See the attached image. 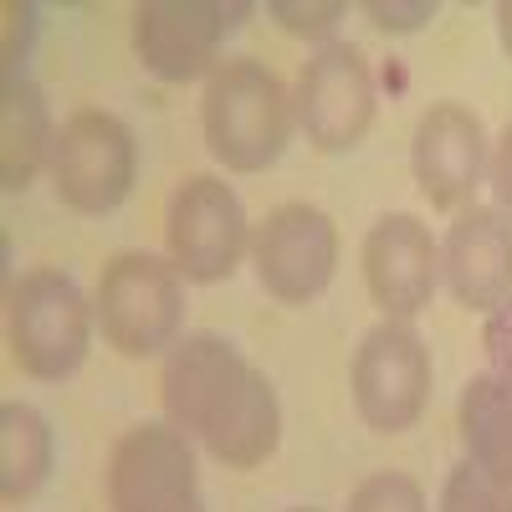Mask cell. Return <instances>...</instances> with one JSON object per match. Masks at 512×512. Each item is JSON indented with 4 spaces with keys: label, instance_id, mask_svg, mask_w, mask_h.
Returning a JSON list of instances; mask_svg holds the SVG:
<instances>
[{
    "label": "cell",
    "instance_id": "6da1fadb",
    "mask_svg": "<svg viewBox=\"0 0 512 512\" xmlns=\"http://www.w3.org/2000/svg\"><path fill=\"white\" fill-rule=\"evenodd\" d=\"M159 405L180 436L205 446L231 472L262 466L282 441L272 379L221 333H190L169 349L159 369Z\"/></svg>",
    "mask_w": 512,
    "mask_h": 512
},
{
    "label": "cell",
    "instance_id": "9c48e42d",
    "mask_svg": "<svg viewBox=\"0 0 512 512\" xmlns=\"http://www.w3.org/2000/svg\"><path fill=\"white\" fill-rule=\"evenodd\" d=\"M108 507L113 512H205L195 441L169 420L128 425L108 451Z\"/></svg>",
    "mask_w": 512,
    "mask_h": 512
},
{
    "label": "cell",
    "instance_id": "44dd1931",
    "mask_svg": "<svg viewBox=\"0 0 512 512\" xmlns=\"http://www.w3.org/2000/svg\"><path fill=\"white\" fill-rule=\"evenodd\" d=\"M482 349H487V374H497L507 390H512V297H507L497 313H487Z\"/></svg>",
    "mask_w": 512,
    "mask_h": 512
},
{
    "label": "cell",
    "instance_id": "d6986e66",
    "mask_svg": "<svg viewBox=\"0 0 512 512\" xmlns=\"http://www.w3.org/2000/svg\"><path fill=\"white\" fill-rule=\"evenodd\" d=\"M349 512H431L410 472H369L349 492Z\"/></svg>",
    "mask_w": 512,
    "mask_h": 512
},
{
    "label": "cell",
    "instance_id": "603a6c76",
    "mask_svg": "<svg viewBox=\"0 0 512 512\" xmlns=\"http://www.w3.org/2000/svg\"><path fill=\"white\" fill-rule=\"evenodd\" d=\"M487 185H492V200L497 210L512 221V123L502 128V139L492 149V164H487Z\"/></svg>",
    "mask_w": 512,
    "mask_h": 512
},
{
    "label": "cell",
    "instance_id": "8fae6325",
    "mask_svg": "<svg viewBox=\"0 0 512 512\" xmlns=\"http://www.w3.org/2000/svg\"><path fill=\"white\" fill-rule=\"evenodd\" d=\"M251 267L267 297L303 308L328 292L338 272V226L328 221V210L287 200L251 231Z\"/></svg>",
    "mask_w": 512,
    "mask_h": 512
},
{
    "label": "cell",
    "instance_id": "5b68a950",
    "mask_svg": "<svg viewBox=\"0 0 512 512\" xmlns=\"http://www.w3.org/2000/svg\"><path fill=\"white\" fill-rule=\"evenodd\" d=\"M47 175L67 210H77V216H108V210H118L128 200V190L139 180L134 128L118 113L77 108L72 118H62L57 139H52Z\"/></svg>",
    "mask_w": 512,
    "mask_h": 512
},
{
    "label": "cell",
    "instance_id": "e0dca14e",
    "mask_svg": "<svg viewBox=\"0 0 512 512\" xmlns=\"http://www.w3.org/2000/svg\"><path fill=\"white\" fill-rule=\"evenodd\" d=\"M57 461V436L52 420L26 400H6L0 405V497L11 507L31 502L52 477Z\"/></svg>",
    "mask_w": 512,
    "mask_h": 512
},
{
    "label": "cell",
    "instance_id": "9a60e30c",
    "mask_svg": "<svg viewBox=\"0 0 512 512\" xmlns=\"http://www.w3.org/2000/svg\"><path fill=\"white\" fill-rule=\"evenodd\" d=\"M57 123L47 108V93L31 77H6L0 88V185L21 195L52 159Z\"/></svg>",
    "mask_w": 512,
    "mask_h": 512
},
{
    "label": "cell",
    "instance_id": "30bf717a",
    "mask_svg": "<svg viewBox=\"0 0 512 512\" xmlns=\"http://www.w3.org/2000/svg\"><path fill=\"white\" fill-rule=\"evenodd\" d=\"M246 16V0H144L134 11V52L159 82H195L221 67V41Z\"/></svg>",
    "mask_w": 512,
    "mask_h": 512
},
{
    "label": "cell",
    "instance_id": "52a82bcc",
    "mask_svg": "<svg viewBox=\"0 0 512 512\" xmlns=\"http://www.w3.org/2000/svg\"><path fill=\"white\" fill-rule=\"evenodd\" d=\"M349 390L369 431L379 436L410 431L431 405V349H425V338L400 318L374 323L354 349Z\"/></svg>",
    "mask_w": 512,
    "mask_h": 512
},
{
    "label": "cell",
    "instance_id": "277c9868",
    "mask_svg": "<svg viewBox=\"0 0 512 512\" xmlns=\"http://www.w3.org/2000/svg\"><path fill=\"white\" fill-rule=\"evenodd\" d=\"M93 313L103 344L123 359H154L180 344L185 328V277L149 251H118L98 277Z\"/></svg>",
    "mask_w": 512,
    "mask_h": 512
},
{
    "label": "cell",
    "instance_id": "7402d4cb",
    "mask_svg": "<svg viewBox=\"0 0 512 512\" xmlns=\"http://www.w3.org/2000/svg\"><path fill=\"white\" fill-rule=\"evenodd\" d=\"M364 16H369L379 31H395V36H405V31H420L425 21L436 16V0H410V6H400V0H369Z\"/></svg>",
    "mask_w": 512,
    "mask_h": 512
},
{
    "label": "cell",
    "instance_id": "484cf974",
    "mask_svg": "<svg viewBox=\"0 0 512 512\" xmlns=\"http://www.w3.org/2000/svg\"><path fill=\"white\" fill-rule=\"evenodd\" d=\"M287 512H323V507H287Z\"/></svg>",
    "mask_w": 512,
    "mask_h": 512
},
{
    "label": "cell",
    "instance_id": "ac0fdd59",
    "mask_svg": "<svg viewBox=\"0 0 512 512\" xmlns=\"http://www.w3.org/2000/svg\"><path fill=\"white\" fill-rule=\"evenodd\" d=\"M436 512H512V487L492 482L487 472H477L472 461H461L441 482Z\"/></svg>",
    "mask_w": 512,
    "mask_h": 512
},
{
    "label": "cell",
    "instance_id": "7a4b0ae2",
    "mask_svg": "<svg viewBox=\"0 0 512 512\" xmlns=\"http://www.w3.org/2000/svg\"><path fill=\"white\" fill-rule=\"evenodd\" d=\"M200 128H205V144L216 154V164L236 169V175H262L267 164L282 159L292 128H297V108L267 62L231 57L205 77Z\"/></svg>",
    "mask_w": 512,
    "mask_h": 512
},
{
    "label": "cell",
    "instance_id": "ba28073f",
    "mask_svg": "<svg viewBox=\"0 0 512 512\" xmlns=\"http://www.w3.org/2000/svg\"><path fill=\"white\" fill-rule=\"evenodd\" d=\"M297 128L318 154H349L369 139L374 128V72L369 57L354 47V41H323V47L303 62L297 72Z\"/></svg>",
    "mask_w": 512,
    "mask_h": 512
},
{
    "label": "cell",
    "instance_id": "d4e9b609",
    "mask_svg": "<svg viewBox=\"0 0 512 512\" xmlns=\"http://www.w3.org/2000/svg\"><path fill=\"white\" fill-rule=\"evenodd\" d=\"M497 41H502V52L512 57V0H502V6H497Z\"/></svg>",
    "mask_w": 512,
    "mask_h": 512
},
{
    "label": "cell",
    "instance_id": "2e32d148",
    "mask_svg": "<svg viewBox=\"0 0 512 512\" xmlns=\"http://www.w3.org/2000/svg\"><path fill=\"white\" fill-rule=\"evenodd\" d=\"M456 431L466 441V461L492 482L512 487V390L497 374H472L456 405Z\"/></svg>",
    "mask_w": 512,
    "mask_h": 512
},
{
    "label": "cell",
    "instance_id": "cb8c5ba5",
    "mask_svg": "<svg viewBox=\"0 0 512 512\" xmlns=\"http://www.w3.org/2000/svg\"><path fill=\"white\" fill-rule=\"evenodd\" d=\"M36 11L21 6V0H11L6 6V77H21V62H26V41H31V21Z\"/></svg>",
    "mask_w": 512,
    "mask_h": 512
},
{
    "label": "cell",
    "instance_id": "3957f363",
    "mask_svg": "<svg viewBox=\"0 0 512 512\" xmlns=\"http://www.w3.org/2000/svg\"><path fill=\"white\" fill-rule=\"evenodd\" d=\"M93 328H98V313L72 272L31 267V272L11 277L6 344H11V364L26 379H41V384L72 379L93 349Z\"/></svg>",
    "mask_w": 512,
    "mask_h": 512
},
{
    "label": "cell",
    "instance_id": "7c38bea8",
    "mask_svg": "<svg viewBox=\"0 0 512 512\" xmlns=\"http://www.w3.org/2000/svg\"><path fill=\"white\" fill-rule=\"evenodd\" d=\"M492 164L487 128L466 103H431L415 123L410 169L431 210H466Z\"/></svg>",
    "mask_w": 512,
    "mask_h": 512
},
{
    "label": "cell",
    "instance_id": "ffe728a7",
    "mask_svg": "<svg viewBox=\"0 0 512 512\" xmlns=\"http://www.w3.org/2000/svg\"><path fill=\"white\" fill-rule=\"evenodd\" d=\"M272 21H282V31L308 36V41H328V31L349 16L344 0H323V6H303V0H272Z\"/></svg>",
    "mask_w": 512,
    "mask_h": 512
},
{
    "label": "cell",
    "instance_id": "5bb4252c",
    "mask_svg": "<svg viewBox=\"0 0 512 512\" xmlns=\"http://www.w3.org/2000/svg\"><path fill=\"white\" fill-rule=\"evenodd\" d=\"M441 282L472 313H497L512 297V221L497 205L456 210L441 241Z\"/></svg>",
    "mask_w": 512,
    "mask_h": 512
},
{
    "label": "cell",
    "instance_id": "4fadbf2b",
    "mask_svg": "<svg viewBox=\"0 0 512 512\" xmlns=\"http://www.w3.org/2000/svg\"><path fill=\"white\" fill-rule=\"evenodd\" d=\"M364 287L390 318H415L431 308L441 287V246L431 241V226L410 210H390L379 216L364 236Z\"/></svg>",
    "mask_w": 512,
    "mask_h": 512
},
{
    "label": "cell",
    "instance_id": "8992f818",
    "mask_svg": "<svg viewBox=\"0 0 512 512\" xmlns=\"http://www.w3.org/2000/svg\"><path fill=\"white\" fill-rule=\"evenodd\" d=\"M164 251L185 282H226L251 251V221L241 195L221 175H185L164 205Z\"/></svg>",
    "mask_w": 512,
    "mask_h": 512
}]
</instances>
